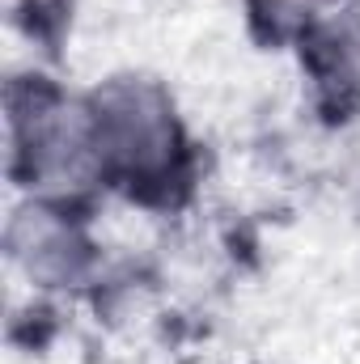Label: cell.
<instances>
[{
	"label": "cell",
	"mask_w": 360,
	"mask_h": 364,
	"mask_svg": "<svg viewBox=\"0 0 360 364\" xmlns=\"http://www.w3.org/2000/svg\"><path fill=\"white\" fill-rule=\"evenodd\" d=\"M13 255L30 267V275L68 279V275L77 272L81 255H85V242L77 237V229L68 225L64 212H55V208H30L13 225Z\"/></svg>",
	"instance_id": "7a4b0ae2"
},
{
	"label": "cell",
	"mask_w": 360,
	"mask_h": 364,
	"mask_svg": "<svg viewBox=\"0 0 360 364\" xmlns=\"http://www.w3.org/2000/svg\"><path fill=\"white\" fill-rule=\"evenodd\" d=\"M97 178H110L132 199L170 203L182 186L186 144L170 97L149 81H110L90 102Z\"/></svg>",
	"instance_id": "6da1fadb"
}]
</instances>
